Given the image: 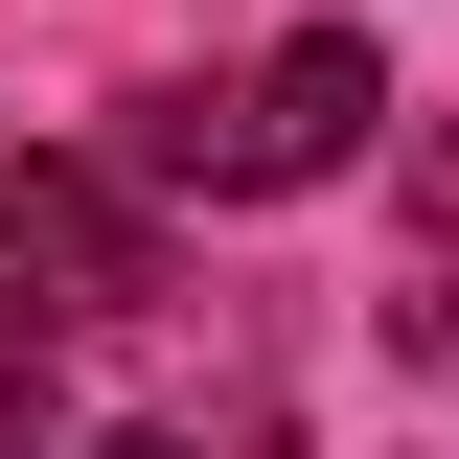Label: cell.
I'll return each mask as SVG.
<instances>
[{
  "label": "cell",
  "instance_id": "obj_2",
  "mask_svg": "<svg viewBox=\"0 0 459 459\" xmlns=\"http://www.w3.org/2000/svg\"><path fill=\"white\" fill-rule=\"evenodd\" d=\"M161 299V230L115 161H0V344H69V322H138Z\"/></svg>",
  "mask_w": 459,
  "mask_h": 459
},
{
  "label": "cell",
  "instance_id": "obj_1",
  "mask_svg": "<svg viewBox=\"0 0 459 459\" xmlns=\"http://www.w3.org/2000/svg\"><path fill=\"white\" fill-rule=\"evenodd\" d=\"M368 115H391V69L344 47V23H299V47H253L230 92L138 115V161H161V184H207V207H276V184H344V161H368Z\"/></svg>",
  "mask_w": 459,
  "mask_h": 459
},
{
  "label": "cell",
  "instance_id": "obj_3",
  "mask_svg": "<svg viewBox=\"0 0 459 459\" xmlns=\"http://www.w3.org/2000/svg\"><path fill=\"white\" fill-rule=\"evenodd\" d=\"M391 344H459V115L413 138V253H391Z\"/></svg>",
  "mask_w": 459,
  "mask_h": 459
},
{
  "label": "cell",
  "instance_id": "obj_5",
  "mask_svg": "<svg viewBox=\"0 0 459 459\" xmlns=\"http://www.w3.org/2000/svg\"><path fill=\"white\" fill-rule=\"evenodd\" d=\"M92 459H207V437H92ZM230 459H253V437H230Z\"/></svg>",
  "mask_w": 459,
  "mask_h": 459
},
{
  "label": "cell",
  "instance_id": "obj_4",
  "mask_svg": "<svg viewBox=\"0 0 459 459\" xmlns=\"http://www.w3.org/2000/svg\"><path fill=\"white\" fill-rule=\"evenodd\" d=\"M23 437H47V344H0V459H23Z\"/></svg>",
  "mask_w": 459,
  "mask_h": 459
}]
</instances>
